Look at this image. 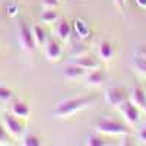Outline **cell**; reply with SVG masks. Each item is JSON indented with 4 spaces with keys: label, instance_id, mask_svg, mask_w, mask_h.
I'll use <instances>...</instances> for the list:
<instances>
[{
    "label": "cell",
    "instance_id": "obj_21",
    "mask_svg": "<svg viewBox=\"0 0 146 146\" xmlns=\"http://www.w3.org/2000/svg\"><path fill=\"white\" fill-rule=\"evenodd\" d=\"M9 140H10L9 139V133L6 131L5 126L0 124V145H9L10 143Z\"/></svg>",
    "mask_w": 146,
    "mask_h": 146
},
{
    "label": "cell",
    "instance_id": "obj_16",
    "mask_svg": "<svg viewBox=\"0 0 146 146\" xmlns=\"http://www.w3.org/2000/svg\"><path fill=\"white\" fill-rule=\"evenodd\" d=\"M40 19L44 23H54L58 19V13H57L56 10H53V9H47V10L42 12V15H41Z\"/></svg>",
    "mask_w": 146,
    "mask_h": 146
},
{
    "label": "cell",
    "instance_id": "obj_7",
    "mask_svg": "<svg viewBox=\"0 0 146 146\" xmlns=\"http://www.w3.org/2000/svg\"><path fill=\"white\" fill-rule=\"evenodd\" d=\"M131 102L139 110L146 111V92L140 86H133L131 89Z\"/></svg>",
    "mask_w": 146,
    "mask_h": 146
},
{
    "label": "cell",
    "instance_id": "obj_18",
    "mask_svg": "<svg viewBox=\"0 0 146 146\" xmlns=\"http://www.w3.org/2000/svg\"><path fill=\"white\" fill-rule=\"evenodd\" d=\"M86 145H89V146H104L105 142L98 135H89L86 137Z\"/></svg>",
    "mask_w": 146,
    "mask_h": 146
},
{
    "label": "cell",
    "instance_id": "obj_25",
    "mask_svg": "<svg viewBox=\"0 0 146 146\" xmlns=\"http://www.w3.org/2000/svg\"><path fill=\"white\" fill-rule=\"evenodd\" d=\"M137 137H139V140H140V142L146 143V127L140 129V131L137 133Z\"/></svg>",
    "mask_w": 146,
    "mask_h": 146
},
{
    "label": "cell",
    "instance_id": "obj_17",
    "mask_svg": "<svg viewBox=\"0 0 146 146\" xmlns=\"http://www.w3.org/2000/svg\"><path fill=\"white\" fill-rule=\"evenodd\" d=\"M32 34H34L35 44H38V45H44V44H45V41H47V34H45V31H44L41 27H35L34 31H32Z\"/></svg>",
    "mask_w": 146,
    "mask_h": 146
},
{
    "label": "cell",
    "instance_id": "obj_2",
    "mask_svg": "<svg viewBox=\"0 0 146 146\" xmlns=\"http://www.w3.org/2000/svg\"><path fill=\"white\" fill-rule=\"evenodd\" d=\"M95 129L98 133H105V135H111V136H126L130 131L127 124H123L114 120H100Z\"/></svg>",
    "mask_w": 146,
    "mask_h": 146
},
{
    "label": "cell",
    "instance_id": "obj_1",
    "mask_svg": "<svg viewBox=\"0 0 146 146\" xmlns=\"http://www.w3.org/2000/svg\"><path fill=\"white\" fill-rule=\"evenodd\" d=\"M92 102H95V96H78V98H69L62 101L53 111L54 118H67L75 115L76 113L88 108Z\"/></svg>",
    "mask_w": 146,
    "mask_h": 146
},
{
    "label": "cell",
    "instance_id": "obj_4",
    "mask_svg": "<svg viewBox=\"0 0 146 146\" xmlns=\"http://www.w3.org/2000/svg\"><path fill=\"white\" fill-rule=\"evenodd\" d=\"M126 91L123 88H120V86H111V88H108L105 91V101L108 105H111V107H121V104H123L126 101Z\"/></svg>",
    "mask_w": 146,
    "mask_h": 146
},
{
    "label": "cell",
    "instance_id": "obj_19",
    "mask_svg": "<svg viewBox=\"0 0 146 146\" xmlns=\"http://www.w3.org/2000/svg\"><path fill=\"white\" fill-rule=\"evenodd\" d=\"M22 143L25 145V146H40V145H41L40 140H38V137L32 136V135L25 136V137H23V140H22Z\"/></svg>",
    "mask_w": 146,
    "mask_h": 146
},
{
    "label": "cell",
    "instance_id": "obj_9",
    "mask_svg": "<svg viewBox=\"0 0 146 146\" xmlns=\"http://www.w3.org/2000/svg\"><path fill=\"white\" fill-rule=\"evenodd\" d=\"M73 63L83 67L85 70H94L100 67V62L96 58H94L92 56H79L76 58H73Z\"/></svg>",
    "mask_w": 146,
    "mask_h": 146
},
{
    "label": "cell",
    "instance_id": "obj_15",
    "mask_svg": "<svg viewBox=\"0 0 146 146\" xmlns=\"http://www.w3.org/2000/svg\"><path fill=\"white\" fill-rule=\"evenodd\" d=\"M131 66H133V69L139 73V75L146 76V58L139 57V56H135V58H133V62H131Z\"/></svg>",
    "mask_w": 146,
    "mask_h": 146
},
{
    "label": "cell",
    "instance_id": "obj_20",
    "mask_svg": "<svg viewBox=\"0 0 146 146\" xmlns=\"http://www.w3.org/2000/svg\"><path fill=\"white\" fill-rule=\"evenodd\" d=\"M12 91L7 86H0V101H9L12 98Z\"/></svg>",
    "mask_w": 146,
    "mask_h": 146
},
{
    "label": "cell",
    "instance_id": "obj_24",
    "mask_svg": "<svg viewBox=\"0 0 146 146\" xmlns=\"http://www.w3.org/2000/svg\"><path fill=\"white\" fill-rule=\"evenodd\" d=\"M114 6L120 10V12H124V5H126V0H113Z\"/></svg>",
    "mask_w": 146,
    "mask_h": 146
},
{
    "label": "cell",
    "instance_id": "obj_5",
    "mask_svg": "<svg viewBox=\"0 0 146 146\" xmlns=\"http://www.w3.org/2000/svg\"><path fill=\"white\" fill-rule=\"evenodd\" d=\"M120 110H121V114H123V117L127 121L129 126L137 124V121H139V108L133 104L131 101H127L126 100L123 104H121Z\"/></svg>",
    "mask_w": 146,
    "mask_h": 146
},
{
    "label": "cell",
    "instance_id": "obj_12",
    "mask_svg": "<svg viewBox=\"0 0 146 146\" xmlns=\"http://www.w3.org/2000/svg\"><path fill=\"white\" fill-rule=\"evenodd\" d=\"M12 114L15 117H21V118H28L29 115V107L25 102L16 101L13 105H12Z\"/></svg>",
    "mask_w": 146,
    "mask_h": 146
},
{
    "label": "cell",
    "instance_id": "obj_11",
    "mask_svg": "<svg viewBox=\"0 0 146 146\" xmlns=\"http://www.w3.org/2000/svg\"><path fill=\"white\" fill-rule=\"evenodd\" d=\"M56 32H57V35H58V38H60V40H62V41H66L69 36H70V32H72L70 23H69L66 19L58 21L57 28H56Z\"/></svg>",
    "mask_w": 146,
    "mask_h": 146
},
{
    "label": "cell",
    "instance_id": "obj_22",
    "mask_svg": "<svg viewBox=\"0 0 146 146\" xmlns=\"http://www.w3.org/2000/svg\"><path fill=\"white\" fill-rule=\"evenodd\" d=\"M76 29H78L79 35H82V36H85V34H88L86 23H83L82 21H76Z\"/></svg>",
    "mask_w": 146,
    "mask_h": 146
},
{
    "label": "cell",
    "instance_id": "obj_8",
    "mask_svg": "<svg viewBox=\"0 0 146 146\" xmlns=\"http://www.w3.org/2000/svg\"><path fill=\"white\" fill-rule=\"evenodd\" d=\"M85 70L83 67H80V66H78L76 63H69V64H66L64 67H63V76L66 78V79H70V80H73V79H78V78H80V76H83L85 75Z\"/></svg>",
    "mask_w": 146,
    "mask_h": 146
},
{
    "label": "cell",
    "instance_id": "obj_23",
    "mask_svg": "<svg viewBox=\"0 0 146 146\" xmlns=\"http://www.w3.org/2000/svg\"><path fill=\"white\" fill-rule=\"evenodd\" d=\"M58 5V0H42V6L48 7V9H53Z\"/></svg>",
    "mask_w": 146,
    "mask_h": 146
},
{
    "label": "cell",
    "instance_id": "obj_6",
    "mask_svg": "<svg viewBox=\"0 0 146 146\" xmlns=\"http://www.w3.org/2000/svg\"><path fill=\"white\" fill-rule=\"evenodd\" d=\"M3 126L6 129V131L9 133V136L12 137H21V135L23 133V126L15 118V115H5L3 118Z\"/></svg>",
    "mask_w": 146,
    "mask_h": 146
},
{
    "label": "cell",
    "instance_id": "obj_13",
    "mask_svg": "<svg viewBox=\"0 0 146 146\" xmlns=\"http://www.w3.org/2000/svg\"><path fill=\"white\" fill-rule=\"evenodd\" d=\"M114 56V47L113 44L110 41H102L100 44V57L102 60H105V62H108V60H111Z\"/></svg>",
    "mask_w": 146,
    "mask_h": 146
},
{
    "label": "cell",
    "instance_id": "obj_3",
    "mask_svg": "<svg viewBox=\"0 0 146 146\" xmlns=\"http://www.w3.org/2000/svg\"><path fill=\"white\" fill-rule=\"evenodd\" d=\"M18 40L22 47L23 51H32L35 48V40H34V34L31 28L27 25L25 22H19V28H18Z\"/></svg>",
    "mask_w": 146,
    "mask_h": 146
},
{
    "label": "cell",
    "instance_id": "obj_28",
    "mask_svg": "<svg viewBox=\"0 0 146 146\" xmlns=\"http://www.w3.org/2000/svg\"><path fill=\"white\" fill-rule=\"evenodd\" d=\"M7 12H9V13H10V15H15V13H16V7H15V6H12L10 9L7 7Z\"/></svg>",
    "mask_w": 146,
    "mask_h": 146
},
{
    "label": "cell",
    "instance_id": "obj_10",
    "mask_svg": "<svg viewBox=\"0 0 146 146\" xmlns=\"http://www.w3.org/2000/svg\"><path fill=\"white\" fill-rule=\"evenodd\" d=\"M45 57L50 62H57L62 57V47H60L56 41H50L45 47Z\"/></svg>",
    "mask_w": 146,
    "mask_h": 146
},
{
    "label": "cell",
    "instance_id": "obj_27",
    "mask_svg": "<svg viewBox=\"0 0 146 146\" xmlns=\"http://www.w3.org/2000/svg\"><path fill=\"white\" fill-rule=\"evenodd\" d=\"M136 5L142 9H146V0H136Z\"/></svg>",
    "mask_w": 146,
    "mask_h": 146
},
{
    "label": "cell",
    "instance_id": "obj_26",
    "mask_svg": "<svg viewBox=\"0 0 146 146\" xmlns=\"http://www.w3.org/2000/svg\"><path fill=\"white\" fill-rule=\"evenodd\" d=\"M136 56L146 58V45H142V47H139V48H137V51H136Z\"/></svg>",
    "mask_w": 146,
    "mask_h": 146
},
{
    "label": "cell",
    "instance_id": "obj_14",
    "mask_svg": "<svg viewBox=\"0 0 146 146\" xmlns=\"http://www.w3.org/2000/svg\"><path fill=\"white\" fill-rule=\"evenodd\" d=\"M104 73L98 69H94L91 70V73H88L86 75V83L88 85H92V86H98V85H101L104 82Z\"/></svg>",
    "mask_w": 146,
    "mask_h": 146
}]
</instances>
